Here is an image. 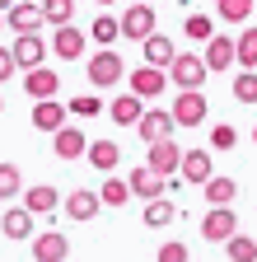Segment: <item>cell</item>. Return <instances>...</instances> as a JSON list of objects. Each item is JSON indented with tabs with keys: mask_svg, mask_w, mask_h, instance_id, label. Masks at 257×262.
Instances as JSON below:
<instances>
[{
	"mask_svg": "<svg viewBox=\"0 0 257 262\" xmlns=\"http://www.w3.org/2000/svg\"><path fill=\"white\" fill-rule=\"evenodd\" d=\"M89 71V84L94 89H112V84H122V75H126V61L112 52V47H103V52H94V61L84 66Z\"/></svg>",
	"mask_w": 257,
	"mask_h": 262,
	"instance_id": "6da1fadb",
	"label": "cell"
},
{
	"mask_svg": "<svg viewBox=\"0 0 257 262\" xmlns=\"http://www.w3.org/2000/svg\"><path fill=\"white\" fill-rule=\"evenodd\" d=\"M206 75H211V71H206V61H201L197 52H178V56L169 61V80H173L178 89H201Z\"/></svg>",
	"mask_w": 257,
	"mask_h": 262,
	"instance_id": "7a4b0ae2",
	"label": "cell"
},
{
	"mask_svg": "<svg viewBox=\"0 0 257 262\" xmlns=\"http://www.w3.org/2000/svg\"><path fill=\"white\" fill-rule=\"evenodd\" d=\"M117 24H122V38L145 42L150 33H154V10H150V0H131V5H126V14H122Z\"/></svg>",
	"mask_w": 257,
	"mask_h": 262,
	"instance_id": "3957f363",
	"label": "cell"
},
{
	"mask_svg": "<svg viewBox=\"0 0 257 262\" xmlns=\"http://www.w3.org/2000/svg\"><path fill=\"white\" fill-rule=\"evenodd\" d=\"M173 122L178 126H201L206 122V94L201 89H178V98H173Z\"/></svg>",
	"mask_w": 257,
	"mask_h": 262,
	"instance_id": "277c9868",
	"label": "cell"
},
{
	"mask_svg": "<svg viewBox=\"0 0 257 262\" xmlns=\"http://www.w3.org/2000/svg\"><path fill=\"white\" fill-rule=\"evenodd\" d=\"M234 229H239V215H234L229 206H211V211L201 215V239H206V244H224Z\"/></svg>",
	"mask_w": 257,
	"mask_h": 262,
	"instance_id": "5b68a950",
	"label": "cell"
},
{
	"mask_svg": "<svg viewBox=\"0 0 257 262\" xmlns=\"http://www.w3.org/2000/svg\"><path fill=\"white\" fill-rule=\"evenodd\" d=\"M0 234L5 239H14V244H28L38 234V215L28 211V206H14V211H5L0 215Z\"/></svg>",
	"mask_w": 257,
	"mask_h": 262,
	"instance_id": "8992f818",
	"label": "cell"
},
{
	"mask_svg": "<svg viewBox=\"0 0 257 262\" xmlns=\"http://www.w3.org/2000/svg\"><path fill=\"white\" fill-rule=\"evenodd\" d=\"M173 113L169 108H145L141 113V122H136V131H141V141L145 145H154V141H164V136H173Z\"/></svg>",
	"mask_w": 257,
	"mask_h": 262,
	"instance_id": "52a82bcc",
	"label": "cell"
},
{
	"mask_svg": "<svg viewBox=\"0 0 257 262\" xmlns=\"http://www.w3.org/2000/svg\"><path fill=\"white\" fill-rule=\"evenodd\" d=\"M145 164H150V169H154L159 178H173V173H178V164H182V145H178L173 136L154 141V145H150V159H145Z\"/></svg>",
	"mask_w": 257,
	"mask_h": 262,
	"instance_id": "ba28073f",
	"label": "cell"
},
{
	"mask_svg": "<svg viewBox=\"0 0 257 262\" xmlns=\"http://www.w3.org/2000/svg\"><path fill=\"white\" fill-rule=\"evenodd\" d=\"M14 66L19 71H33V66H42L47 61V42L38 38V33H14Z\"/></svg>",
	"mask_w": 257,
	"mask_h": 262,
	"instance_id": "9c48e42d",
	"label": "cell"
},
{
	"mask_svg": "<svg viewBox=\"0 0 257 262\" xmlns=\"http://www.w3.org/2000/svg\"><path fill=\"white\" fill-rule=\"evenodd\" d=\"M211 173H215V159H211L206 145H201V150H182V164H178V178H182V183H197V187H201Z\"/></svg>",
	"mask_w": 257,
	"mask_h": 262,
	"instance_id": "30bf717a",
	"label": "cell"
},
{
	"mask_svg": "<svg viewBox=\"0 0 257 262\" xmlns=\"http://www.w3.org/2000/svg\"><path fill=\"white\" fill-rule=\"evenodd\" d=\"M56 89H61V75L52 71V66H33V71H24V94L33 98H56Z\"/></svg>",
	"mask_w": 257,
	"mask_h": 262,
	"instance_id": "8fae6325",
	"label": "cell"
},
{
	"mask_svg": "<svg viewBox=\"0 0 257 262\" xmlns=\"http://www.w3.org/2000/svg\"><path fill=\"white\" fill-rule=\"evenodd\" d=\"M28 244H33V257H38V262H66V257H71V239L61 234V229H47V234H33Z\"/></svg>",
	"mask_w": 257,
	"mask_h": 262,
	"instance_id": "7c38bea8",
	"label": "cell"
},
{
	"mask_svg": "<svg viewBox=\"0 0 257 262\" xmlns=\"http://www.w3.org/2000/svg\"><path fill=\"white\" fill-rule=\"evenodd\" d=\"M52 150H56V159H84V150H89V136L80 126H61V131H52Z\"/></svg>",
	"mask_w": 257,
	"mask_h": 262,
	"instance_id": "4fadbf2b",
	"label": "cell"
},
{
	"mask_svg": "<svg viewBox=\"0 0 257 262\" xmlns=\"http://www.w3.org/2000/svg\"><path fill=\"white\" fill-rule=\"evenodd\" d=\"M5 28H14V33H38L42 28V5H33V0H14V5L5 10Z\"/></svg>",
	"mask_w": 257,
	"mask_h": 262,
	"instance_id": "5bb4252c",
	"label": "cell"
},
{
	"mask_svg": "<svg viewBox=\"0 0 257 262\" xmlns=\"http://www.w3.org/2000/svg\"><path fill=\"white\" fill-rule=\"evenodd\" d=\"M169 89V75L164 71H159V66H136V71H131V94H141V98H159V94H164Z\"/></svg>",
	"mask_w": 257,
	"mask_h": 262,
	"instance_id": "9a60e30c",
	"label": "cell"
},
{
	"mask_svg": "<svg viewBox=\"0 0 257 262\" xmlns=\"http://www.w3.org/2000/svg\"><path fill=\"white\" fill-rule=\"evenodd\" d=\"M66 117H71V108H66V103H56V98H38V103H33V126L47 131V136L66 126Z\"/></svg>",
	"mask_w": 257,
	"mask_h": 262,
	"instance_id": "2e32d148",
	"label": "cell"
},
{
	"mask_svg": "<svg viewBox=\"0 0 257 262\" xmlns=\"http://www.w3.org/2000/svg\"><path fill=\"white\" fill-rule=\"evenodd\" d=\"M126 187H131V196H141V202H150V196H164L169 183L159 178L150 164H141V169H131V178H126Z\"/></svg>",
	"mask_w": 257,
	"mask_h": 262,
	"instance_id": "e0dca14e",
	"label": "cell"
},
{
	"mask_svg": "<svg viewBox=\"0 0 257 262\" xmlns=\"http://www.w3.org/2000/svg\"><path fill=\"white\" fill-rule=\"evenodd\" d=\"M61 206H66V215H71V220H94V215L103 211V202H99V192H94V187H75Z\"/></svg>",
	"mask_w": 257,
	"mask_h": 262,
	"instance_id": "ac0fdd59",
	"label": "cell"
},
{
	"mask_svg": "<svg viewBox=\"0 0 257 262\" xmlns=\"http://www.w3.org/2000/svg\"><path fill=\"white\" fill-rule=\"evenodd\" d=\"M52 52H56L61 61H80V56H84V33L71 28V24H61V28L52 33Z\"/></svg>",
	"mask_w": 257,
	"mask_h": 262,
	"instance_id": "d6986e66",
	"label": "cell"
},
{
	"mask_svg": "<svg viewBox=\"0 0 257 262\" xmlns=\"http://www.w3.org/2000/svg\"><path fill=\"white\" fill-rule=\"evenodd\" d=\"M206 71H229L234 66V38H224V33H211L206 38Z\"/></svg>",
	"mask_w": 257,
	"mask_h": 262,
	"instance_id": "ffe728a7",
	"label": "cell"
},
{
	"mask_svg": "<svg viewBox=\"0 0 257 262\" xmlns=\"http://www.w3.org/2000/svg\"><path fill=\"white\" fill-rule=\"evenodd\" d=\"M141 113H145V98H141V94H117L112 103H108V117H112L117 126H136Z\"/></svg>",
	"mask_w": 257,
	"mask_h": 262,
	"instance_id": "44dd1931",
	"label": "cell"
},
{
	"mask_svg": "<svg viewBox=\"0 0 257 262\" xmlns=\"http://www.w3.org/2000/svg\"><path fill=\"white\" fill-rule=\"evenodd\" d=\"M141 220H145L150 229H164V225H173V220H178V206L169 202V192H164V196H150V202H145V215H141Z\"/></svg>",
	"mask_w": 257,
	"mask_h": 262,
	"instance_id": "7402d4cb",
	"label": "cell"
},
{
	"mask_svg": "<svg viewBox=\"0 0 257 262\" xmlns=\"http://www.w3.org/2000/svg\"><path fill=\"white\" fill-rule=\"evenodd\" d=\"M173 56H178L173 38H164V33H150V38H145V61H150V66L169 71V61H173Z\"/></svg>",
	"mask_w": 257,
	"mask_h": 262,
	"instance_id": "603a6c76",
	"label": "cell"
},
{
	"mask_svg": "<svg viewBox=\"0 0 257 262\" xmlns=\"http://www.w3.org/2000/svg\"><path fill=\"white\" fill-rule=\"evenodd\" d=\"M56 187H47V183H38V187H24V206L33 211V215H52L56 211Z\"/></svg>",
	"mask_w": 257,
	"mask_h": 262,
	"instance_id": "cb8c5ba5",
	"label": "cell"
},
{
	"mask_svg": "<svg viewBox=\"0 0 257 262\" xmlns=\"http://www.w3.org/2000/svg\"><path fill=\"white\" fill-rule=\"evenodd\" d=\"M84 159L94 164V169H103V173H112V169H117V159H122V150H117V141H89Z\"/></svg>",
	"mask_w": 257,
	"mask_h": 262,
	"instance_id": "d4e9b609",
	"label": "cell"
},
{
	"mask_svg": "<svg viewBox=\"0 0 257 262\" xmlns=\"http://www.w3.org/2000/svg\"><path fill=\"white\" fill-rule=\"evenodd\" d=\"M201 187H206V202H211V206H229L234 196H239V183H234V178H215V173H211Z\"/></svg>",
	"mask_w": 257,
	"mask_h": 262,
	"instance_id": "484cf974",
	"label": "cell"
},
{
	"mask_svg": "<svg viewBox=\"0 0 257 262\" xmlns=\"http://www.w3.org/2000/svg\"><path fill=\"white\" fill-rule=\"evenodd\" d=\"M234 61L243 66V71L257 66V28H243L239 38H234Z\"/></svg>",
	"mask_w": 257,
	"mask_h": 262,
	"instance_id": "4316f807",
	"label": "cell"
},
{
	"mask_svg": "<svg viewBox=\"0 0 257 262\" xmlns=\"http://www.w3.org/2000/svg\"><path fill=\"white\" fill-rule=\"evenodd\" d=\"M224 253H229V262H257V239H248V234H234L224 239Z\"/></svg>",
	"mask_w": 257,
	"mask_h": 262,
	"instance_id": "83f0119b",
	"label": "cell"
},
{
	"mask_svg": "<svg viewBox=\"0 0 257 262\" xmlns=\"http://www.w3.org/2000/svg\"><path fill=\"white\" fill-rule=\"evenodd\" d=\"M75 19V0H42V24L61 28V24H71Z\"/></svg>",
	"mask_w": 257,
	"mask_h": 262,
	"instance_id": "f1b7e54d",
	"label": "cell"
},
{
	"mask_svg": "<svg viewBox=\"0 0 257 262\" xmlns=\"http://www.w3.org/2000/svg\"><path fill=\"white\" fill-rule=\"evenodd\" d=\"M99 202H103V206H126V202H131V187H126V178H103Z\"/></svg>",
	"mask_w": 257,
	"mask_h": 262,
	"instance_id": "f546056e",
	"label": "cell"
},
{
	"mask_svg": "<svg viewBox=\"0 0 257 262\" xmlns=\"http://www.w3.org/2000/svg\"><path fill=\"white\" fill-rule=\"evenodd\" d=\"M257 5H252V0H215V14L224 19V24H243L248 14H252Z\"/></svg>",
	"mask_w": 257,
	"mask_h": 262,
	"instance_id": "4dcf8cb0",
	"label": "cell"
},
{
	"mask_svg": "<svg viewBox=\"0 0 257 262\" xmlns=\"http://www.w3.org/2000/svg\"><path fill=\"white\" fill-rule=\"evenodd\" d=\"M24 192V173H19V164H0V202H10V196Z\"/></svg>",
	"mask_w": 257,
	"mask_h": 262,
	"instance_id": "1f68e13d",
	"label": "cell"
},
{
	"mask_svg": "<svg viewBox=\"0 0 257 262\" xmlns=\"http://www.w3.org/2000/svg\"><path fill=\"white\" fill-rule=\"evenodd\" d=\"M117 38H122V24L112 14H99V19H94V42H99V47H112Z\"/></svg>",
	"mask_w": 257,
	"mask_h": 262,
	"instance_id": "d6a6232c",
	"label": "cell"
},
{
	"mask_svg": "<svg viewBox=\"0 0 257 262\" xmlns=\"http://www.w3.org/2000/svg\"><path fill=\"white\" fill-rule=\"evenodd\" d=\"M182 33H187V38H192V42H206V38H211V33H215V19H211V14H187V24H182Z\"/></svg>",
	"mask_w": 257,
	"mask_h": 262,
	"instance_id": "836d02e7",
	"label": "cell"
},
{
	"mask_svg": "<svg viewBox=\"0 0 257 262\" xmlns=\"http://www.w3.org/2000/svg\"><path fill=\"white\" fill-rule=\"evenodd\" d=\"M234 98L239 103H257V71H243V75H234Z\"/></svg>",
	"mask_w": 257,
	"mask_h": 262,
	"instance_id": "e575fe53",
	"label": "cell"
},
{
	"mask_svg": "<svg viewBox=\"0 0 257 262\" xmlns=\"http://www.w3.org/2000/svg\"><path fill=\"white\" fill-rule=\"evenodd\" d=\"M66 108H71V117H99L103 113V98L99 94H80V98H71Z\"/></svg>",
	"mask_w": 257,
	"mask_h": 262,
	"instance_id": "d590c367",
	"label": "cell"
},
{
	"mask_svg": "<svg viewBox=\"0 0 257 262\" xmlns=\"http://www.w3.org/2000/svg\"><path fill=\"white\" fill-rule=\"evenodd\" d=\"M234 145H239V131H234L229 122L211 126V150H234Z\"/></svg>",
	"mask_w": 257,
	"mask_h": 262,
	"instance_id": "8d00e7d4",
	"label": "cell"
},
{
	"mask_svg": "<svg viewBox=\"0 0 257 262\" xmlns=\"http://www.w3.org/2000/svg\"><path fill=\"white\" fill-rule=\"evenodd\" d=\"M154 262H187V244H178V239L159 244V248H154Z\"/></svg>",
	"mask_w": 257,
	"mask_h": 262,
	"instance_id": "74e56055",
	"label": "cell"
},
{
	"mask_svg": "<svg viewBox=\"0 0 257 262\" xmlns=\"http://www.w3.org/2000/svg\"><path fill=\"white\" fill-rule=\"evenodd\" d=\"M14 71H19V66H14V52H10V47H0V84L14 80Z\"/></svg>",
	"mask_w": 257,
	"mask_h": 262,
	"instance_id": "f35d334b",
	"label": "cell"
},
{
	"mask_svg": "<svg viewBox=\"0 0 257 262\" xmlns=\"http://www.w3.org/2000/svg\"><path fill=\"white\" fill-rule=\"evenodd\" d=\"M10 5H14V0H0V10H10Z\"/></svg>",
	"mask_w": 257,
	"mask_h": 262,
	"instance_id": "ab89813d",
	"label": "cell"
},
{
	"mask_svg": "<svg viewBox=\"0 0 257 262\" xmlns=\"http://www.w3.org/2000/svg\"><path fill=\"white\" fill-rule=\"evenodd\" d=\"M0 28H5V10H0Z\"/></svg>",
	"mask_w": 257,
	"mask_h": 262,
	"instance_id": "60d3db41",
	"label": "cell"
},
{
	"mask_svg": "<svg viewBox=\"0 0 257 262\" xmlns=\"http://www.w3.org/2000/svg\"><path fill=\"white\" fill-rule=\"evenodd\" d=\"M99 5H112V0H99Z\"/></svg>",
	"mask_w": 257,
	"mask_h": 262,
	"instance_id": "b9f144b4",
	"label": "cell"
},
{
	"mask_svg": "<svg viewBox=\"0 0 257 262\" xmlns=\"http://www.w3.org/2000/svg\"><path fill=\"white\" fill-rule=\"evenodd\" d=\"M252 141H257V126H252Z\"/></svg>",
	"mask_w": 257,
	"mask_h": 262,
	"instance_id": "7bdbcfd3",
	"label": "cell"
},
{
	"mask_svg": "<svg viewBox=\"0 0 257 262\" xmlns=\"http://www.w3.org/2000/svg\"><path fill=\"white\" fill-rule=\"evenodd\" d=\"M0 113H5V103H0Z\"/></svg>",
	"mask_w": 257,
	"mask_h": 262,
	"instance_id": "ee69618b",
	"label": "cell"
}]
</instances>
